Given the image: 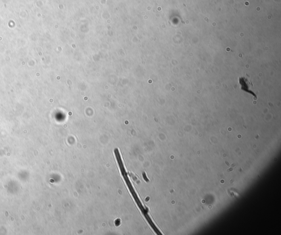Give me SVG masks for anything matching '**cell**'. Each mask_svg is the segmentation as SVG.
I'll return each instance as SVG.
<instances>
[{"label": "cell", "instance_id": "obj_1", "mask_svg": "<svg viewBox=\"0 0 281 235\" xmlns=\"http://www.w3.org/2000/svg\"><path fill=\"white\" fill-rule=\"evenodd\" d=\"M115 151V156H116V158H117V162H118V164H119V167H120L121 173L122 175L123 176V177H124L125 182H126V184H127V185L128 186V187H129V189L130 190V191L131 193V194L133 196V197H134L135 201H136L137 203V205L140 207V210L142 211V212L143 213L144 216H146V218L147 219L148 222H149V223L150 224V225H151V226L152 227L153 229L154 230V231H157L158 230V228H157V227L154 225V223L152 222L151 218H149V216L148 215L147 211L144 209V207H143V206L142 205V203H141V202L140 201V199H139L138 196H137V193L135 192V190H134V188H133V187H132V185H131L130 181L129 179V177H128V176H127V173H126V171H125V168H124V165H123V163L122 162V159H121V158L119 152L118 150L117 149H115V151Z\"/></svg>", "mask_w": 281, "mask_h": 235}]
</instances>
